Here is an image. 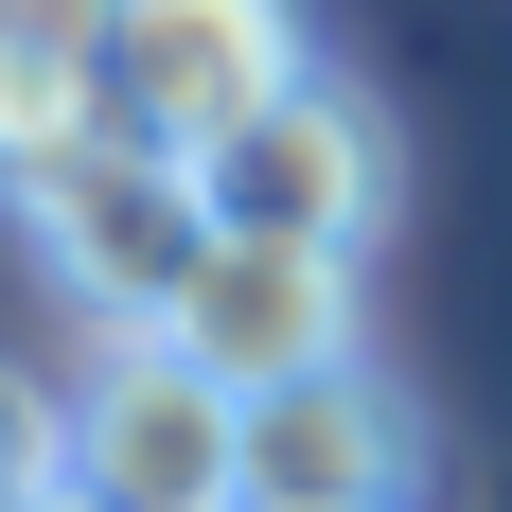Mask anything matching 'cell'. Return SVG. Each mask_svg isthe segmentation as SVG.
Wrapping results in <instances>:
<instances>
[{"mask_svg": "<svg viewBox=\"0 0 512 512\" xmlns=\"http://www.w3.org/2000/svg\"><path fill=\"white\" fill-rule=\"evenodd\" d=\"M0 212H18V248L106 318V336H159L177 283L212 265V195L177 142H124V124H71V142L0 159Z\"/></svg>", "mask_w": 512, "mask_h": 512, "instance_id": "6da1fadb", "label": "cell"}, {"mask_svg": "<svg viewBox=\"0 0 512 512\" xmlns=\"http://www.w3.org/2000/svg\"><path fill=\"white\" fill-rule=\"evenodd\" d=\"M71 495L89 512H248V389H212L177 336H106L71 389Z\"/></svg>", "mask_w": 512, "mask_h": 512, "instance_id": "7a4b0ae2", "label": "cell"}, {"mask_svg": "<svg viewBox=\"0 0 512 512\" xmlns=\"http://www.w3.org/2000/svg\"><path fill=\"white\" fill-rule=\"evenodd\" d=\"M318 71V36H301V0H124L106 18V124L124 142H230L248 106H283Z\"/></svg>", "mask_w": 512, "mask_h": 512, "instance_id": "3957f363", "label": "cell"}, {"mask_svg": "<svg viewBox=\"0 0 512 512\" xmlns=\"http://www.w3.org/2000/svg\"><path fill=\"white\" fill-rule=\"evenodd\" d=\"M195 195H212V230H265V248H371L389 230V124L336 71H301L230 142H195Z\"/></svg>", "mask_w": 512, "mask_h": 512, "instance_id": "277c9868", "label": "cell"}, {"mask_svg": "<svg viewBox=\"0 0 512 512\" xmlns=\"http://www.w3.org/2000/svg\"><path fill=\"white\" fill-rule=\"evenodd\" d=\"M212 389H301V371H354V248H265V230H212V265L159 318Z\"/></svg>", "mask_w": 512, "mask_h": 512, "instance_id": "5b68a950", "label": "cell"}, {"mask_svg": "<svg viewBox=\"0 0 512 512\" xmlns=\"http://www.w3.org/2000/svg\"><path fill=\"white\" fill-rule=\"evenodd\" d=\"M248 495H283V512H407L424 495L407 389H371V354L301 371V389H248Z\"/></svg>", "mask_w": 512, "mask_h": 512, "instance_id": "8992f818", "label": "cell"}, {"mask_svg": "<svg viewBox=\"0 0 512 512\" xmlns=\"http://www.w3.org/2000/svg\"><path fill=\"white\" fill-rule=\"evenodd\" d=\"M106 18L124 0H0V159L106 124Z\"/></svg>", "mask_w": 512, "mask_h": 512, "instance_id": "52a82bcc", "label": "cell"}, {"mask_svg": "<svg viewBox=\"0 0 512 512\" xmlns=\"http://www.w3.org/2000/svg\"><path fill=\"white\" fill-rule=\"evenodd\" d=\"M53 477H71V407H53V389H18V371H0V512H36Z\"/></svg>", "mask_w": 512, "mask_h": 512, "instance_id": "ba28073f", "label": "cell"}, {"mask_svg": "<svg viewBox=\"0 0 512 512\" xmlns=\"http://www.w3.org/2000/svg\"><path fill=\"white\" fill-rule=\"evenodd\" d=\"M248 512H283V495H248Z\"/></svg>", "mask_w": 512, "mask_h": 512, "instance_id": "9c48e42d", "label": "cell"}]
</instances>
